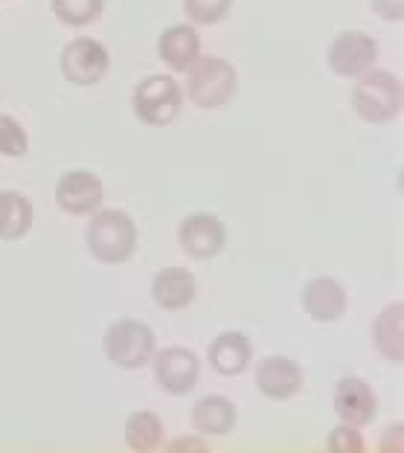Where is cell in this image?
Returning <instances> with one entry per match:
<instances>
[{"label": "cell", "mask_w": 404, "mask_h": 453, "mask_svg": "<svg viewBox=\"0 0 404 453\" xmlns=\"http://www.w3.org/2000/svg\"><path fill=\"white\" fill-rule=\"evenodd\" d=\"M352 111L372 126H387L404 108V85L392 70L369 67L367 73L355 76L352 85Z\"/></svg>", "instance_id": "1"}, {"label": "cell", "mask_w": 404, "mask_h": 453, "mask_svg": "<svg viewBox=\"0 0 404 453\" xmlns=\"http://www.w3.org/2000/svg\"><path fill=\"white\" fill-rule=\"evenodd\" d=\"M239 73L227 58L198 56L183 70V96L201 111H219L236 96Z\"/></svg>", "instance_id": "2"}, {"label": "cell", "mask_w": 404, "mask_h": 453, "mask_svg": "<svg viewBox=\"0 0 404 453\" xmlns=\"http://www.w3.org/2000/svg\"><path fill=\"white\" fill-rule=\"evenodd\" d=\"M85 244L99 265H122L137 250V226L128 212L99 207L97 212H90Z\"/></svg>", "instance_id": "3"}, {"label": "cell", "mask_w": 404, "mask_h": 453, "mask_svg": "<svg viewBox=\"0 0 404 453\" xmlns=\"http://www.w3.org/2000/svg\"><path fill=\"white\" fill-rule=\"evenodd\" d=\"M131 105H134V113H137V119L146 122V126H154V128L169 126V122L181 117L183 88L169 73L146 76L134 88Z\"/></svg>", "instance_id": "4"}, {"label": "cell", "mask_w": 404, "mask_h": 453, "mask_svg": "<svg viewBox=\"0 0 404 453\" xmlns=\"http://www.w3.org/2000/svg\"><path fill=\"white\" fill-rule=\"evenodd\" d=\"M154 352H158V349H154V332L146 323L126 317V320H117V323L108 326V332H105V357L117 369L134 372V369L149 366Z\"/></svg>", "instance_id": "5"}, {"label": "cell", "mask_w": 404, "mask_h": 453, "mask_svg": "<svg viewBox=\"0 0 404 453\" xmlns=\"http://www.w3.org/2000/svg\"><path fill=\"white\" fill-rule=\"evenodd\" d=\"M61 76L76 88H93L108 76L111 56L108 47L97 38H76L58 56Z\"/></svg>", "instance_id": "6"}, {"label": "cell", "mask_w": 404, "mask_h": 453, "mask_svg": "<svg viewBox=\"0 0 404 453\" xmlns=\"http://www.w3.org/2000/svg\"><path fill=\"white\" fill-rule=\"evenodd\" d=\"M152 369L166 395H190L201 378V360L186 346H166L154 352Z\"/></svg>", "instance_id": "7"}, {"label": "cell", "mask_w": 404, "mask_h": 453, "mask_svg": "<svg viewBox=\"0 0 404 453\" xmlns=\"http://www.w3.org/2000/svg\"><path fill=\"white\" fill-rule=\"evenodd\" d=\"M378 61V44L367 33H340L326 50V65L335 76L355 79L376 67Z\"/></svg>", "instance_id": "8"}, {"label": "cell", "mask_w": 404, "mask_h": 453, "mask_svg": "<svg viewBox=\"0 0 404 453\" xmlns=\"http://www.w3.org/2000/svg\"><path fill=\"white\" fill-rule=\"evenodd\" d=\"M178 244L192 259H213L227 244L224 221L213 212H192L178 226Z\"/></svg>", "instance_id": "9"}, {"label": "cell", "mask_w": 404, "mask_h": 453, "mask_svg": "<svg viewBox=\"0 0 404 453\" xmlns=\"http://www.w3.org/2000/svg\"><path fill=\"white\" fill-rule=\"evenodd\" d=\"M105 201V187L88 169H70L56 183V203L67 215H90Z\"/></svg>", "instance_id": "10"}, {"label": "cell", "mask_w": 404, "mask_h": 453, "mask_svg": "<svg viewBox=\"0 0 404 453\" xmlns=\"http://www.w3.org/2000/svg\"><path fill=\"white\" fill-rule=\"evenodd\" d=\"M253 384L265 398L271 401H288L303 389V369L297 360L285 355H268L256 364Z\"/></svg>", "instance_id": "11"}, {"label": "cell", "mask_w": 404, "mask_h": 453, "mask_svg": "<svg viewBox=\"0 0 404 453\" xmlns=\"http://www.w3.org/2000/svg\"><path fill=\"white\" fill-rule=\"evenodd\" d=\"M335 413L340 416L344 425L364 430L367 425L376 421L378 398L364 378H355V375L340 378L338 387H335Z\"/></svg>", "instance_id": "12"}, {"label": "cell", "mask_w": 404, "mask_h": 453, "mask_svg": "<svg viewBox=\"0 0 404 453\" xmlns=\"http://www.w3.org/2000/svg\"><path fill=\"white\" fill-rule=\"evenodd\" d=\"M346 288L331 276H317L303 288V311L317 323H338L346 314Z\"/></svg>", "instance_id": "13"}, {"label": "cell", "mask_w": 404, "mask_h": 453, "mask_svg": "<svg viewBox=\"0 0 404 453\" xmlns=\"http://www.w3.org/2000/svg\"><path fill=\"white\" fill-rule=\"evenodd\" d=\"M198 296V282L186 267H163L152 280V300L163 311H183Z\"/></svg>", "instance_id": "14"}, {"label": "cell", "mask_w": 404, "mask_h": 453, "mask_svg": "<svg viewBox=\"0 0 404 453\" xmlns=\"http://www.w3.org/2000/svg\"><path fill=\"white\" fill-rule=\"evenodd\" d=\"M201 56V35L195 24H172L158 38V58L172 73H183Z\"/></svg>", "instance_id": "15"}, {"label": "cell", "mask_w": 404, "mask_h": 453, "mask_svg": "<svg viewBox=\"0 0 404 453\" xmlns=\"http://www.w3.org/2000/svg\"><path fill=\"white\" fill-rule=\"evenodd\" d=\"M206 360L210 369L224 378L242 375L253 360V343L247 340L245 332H221L206 349Z\"/></svg>", "instance_id": "16"}, {"label": "cell", "mask_w": 404, "mask_h": 453, "mask_svg": "<svg viewBox=\"0 0 404 453\" xmlns=\"http://www.w3.org/2000/svg\"><path fill=\"white\" fill-rule=\"evenodd\" d=\"M372 346L392 366L404 364V303H390L372 320Z\"/></svg>", "instance_id": "17"}, {"label": "cell", "mask_w": 404, "mask_h": 453, "mask_svg": "<svg viewBox=\"0 0 404 453\" xmlns=\"http://www.w3.org/2000/svg\"><path fill=\"white\" fill-rule=\"evenodd\" d=\"M236 418H239V413H236V404L230 398L201 395L190 413V425L198 436H227L233 434Z\"/></svg>", "instance_id": "18"}, {"label": "cell", "mask_w": 404, "mask_h": 453, "mask_svg": "<svg viewBox=\"0 0 404 453\" xmlns=\"http://www.w3.org/2000/svg\"><path fill=\"white\" fill-rule=\"evenodd\" d=\"M33 203L15 189H0V242H20L33 230Z\"/></svg>", "instance_id": "19"}, {"label": "cell", "mask_w": 404, "mask_h": 453, "mask_svg": "<svg viewBox=\"0 0 404 453\" xmlns=\"http://www.w3.org/2000/svg\"><path fill=\"white\" fill-rule=\"evenodd\" d=\"M126 445L137 453L158 450L163 445V421L152 410H137L126 421Z\"/></svg>", "instance_id": "20"}, {"label": "cell", "mask_w": 404, "mask_h": 453, "mask_svg": "<svg viewBox=\"0 0 404 453\" xmlns=\"http://www.w3.org/2000/svg\"><path fill=\"white\" fill-rule=\"evenodd\" d=\"M50 6L65 27H90L105 9V0H50Z\"/></svg>", "instance_id": "21"}, {"label": "cell", "mask_w": 404, "mask_h": 453, "mask_svg": "<svg viewBox=\"0 0 404 453\" xmlns=\"http://www.w3.org/2000/svg\"><path fill=\"white\" fill-rule=\"evenodd\" d=\"M183 4V15L192 20L195 27H213L221 24L230 12L233 0H181Z\"/></svg>", "instance_id": "22"}, {"label": "cell", "mask_w": 404, "mask_h": 453, "mask_svg": "<svg viewBox=\"0 0 404 453\" xmlns=\"http://www.w3.org/2000/svg\"><path fill=\"white\" fill-rule=\"evenodd\" d=\"M29 151V137H27V128L20 126L15 117L9 113H0V157H24Z\"/></svg>", "instance_id": "23"}, {"label": "cell", "mask_w": 404, "mask_h": 453, "mask_svg": "<svg viewBox=\"0 0 404 453\" xmlns=\"http://www.w3.org/2000/svg\"><path fill=\"white\" fill-rule=\"evenodd\" d=\"M326 448L331 453H364V436H361V427L352 425H340L331 430V436L326 441Z\"/></svg>", "instance_id": "24"}, {"label": "cell", "mask_w": 404, "mask_h": 453, "mask_svg": "<svg viewBox=\"0 0 404 453\" xmlns=\"http://www.w3.org/2000/svg\"><path fill=\"white\" fill-rule=\"evenodd\" d=\"M372 4V12L385 20H392V24H399L404 20V0H369Z\"/></svg>", "instance_id": "25"}, {"label": "cell", "mask_w": 404, "mask_h": 453, "mask_svg": "<svg viewBox=\"0 0 404 453\" xmlns=\"http://www.w3.org/2000/svg\"><path fill=\"white\" fill-rule=\"evenodd\" d=\"M169 450L172 453H178V450H206V441H204V436H183V439H175V441H169Z\"/></svg>", "instance_id": "26"}]
</instances>
